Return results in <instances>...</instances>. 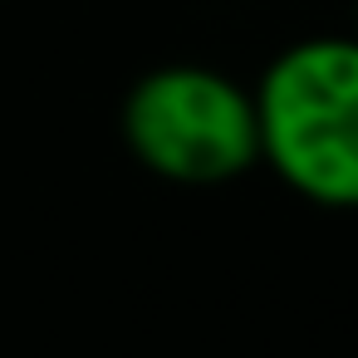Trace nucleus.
<instances>
[{"instance_id":"f257e3e1","label":"nucleus","mask_w":358,"mask_h":358,"mask_svg":"<svg viewBox=\"0 0 358 358\" xmlns=\"http://www.w3.org/2000/svg\"><path fill=\"white\" fill-rule=\"evenodd\" d=\"M250 103L260 162L304 201L358 211V40L319 35L280 50Z\"/></svg>"},{"instance_id":"f03ea898","label":"nucleus","mask_w":358,"mask_h":358,"mask_svg":"<svg viewBox=\"0 0 358 358\" xmlns=\"http://www.w3.org/2000/svg\"><path fill=\"white\" fill-rule=\"evenodd\" d=\"M123 143L162 182L221 187L260 162L250 94L206 64H162L123 99Z\"/></svg>"}]
</instances>
